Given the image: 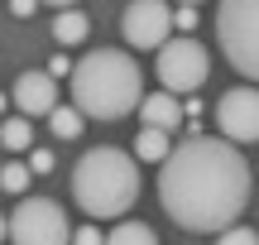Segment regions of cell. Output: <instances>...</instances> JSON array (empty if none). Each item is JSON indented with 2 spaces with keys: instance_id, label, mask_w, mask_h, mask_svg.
<instances>
[{
  "instance_id": "1",
  "label": "cell",
  "mask_w": 259,
  "mask_h": 245,
  "mask_svg": "<svg viewBox=\"0 0 259 245\" xmlns=\"http://www.w3.org/2000/svg\"><path fill=\"white\" fill-rule=\"evenodd\" d=\"M158 169H163L158 202L183 231L221 236V231L240 226L235 217L250 207V183H254V169L245 164L240 144L192 135V140H178V149Z\"/></svg>"
},
{
  "instance_id": "2",
  "label": "cell",
  "mask_w": 259,
  "mask_h": 245,
  "mask_svg": "<svg viewBox=\"0 0 259 245\" xmlns=\"http://www.w3.org/2000/svg\"><path fill=\"white\" fill-rule=\"evenodd\" d=\"M67 92H72V106L87 120H120V115L144 106V77H139V63L130 53L96 48L67 77Z\"/></svg>"
},
{
  "instance_id": "3",
  "label": "cell",
  "mask_w": 259,
  "mask_h": 245,
  "mask_svg": "<svg viewBox=\"0 0 259 245\" xmlns=\"http://www.w3.org/2000/svg\"><path fill=\"white\" fill-rule=\"evenodd\" d=\"M72 197L87 217H125L139 197V164L125 149L96 144L72 164Z\"/></svg>"
},
{
  "instance_id": "4",
  "label": "cell",
  "mask_w": 259,
  "mask_h": 245,
  "mask_svg": "<svg viewBox=\"0 0 259 245\" xmlns=\"http://www.w3.org/2000/svg\"><path fill=\"white\" fill-rule=\"evenodd\" d=\"M216 44L240 77L259 82V0H221L216 5Z\"/></svg>"
},
{
  "instance_id": "5",
  "label": "cell",
  "mask_w": 259,
  "mask_h": 245,
  "mask_svg": "<svg viewBox=\"0 0 259 245\" xmlns=\"http://www.w3.org/2000/svg\"><path fill=\"white\" fill-rule=\"evenodd\" d=\"M5 236L10 245H72V226L53 197H24L10 212Z\"/></svg>"
},
{
  "instance_id": "6",
  "label": "cell",
  "mask_w": 259,
  "mask_h": 245,
  "mask_svg": "<svg viewBox=\"0 0 259 245\" xmlns=\"http://www.w3.org/2000/svg\"><path fill=\"white\" fill-rule=\"evenodd\" d=\"M154 72H158V87H163V92L183 96V92H197V87L211 77V58H206V48L197 44V38L183 34V38H168V44L158 48Z\"/></svg>"
},
{
  "instance_id": "7",
  "label": "cell",
  "mask_w": 259,
  "mask_h": 245,
  "mask_svg": "<svg viewBox=\"0 0 259 245\" xmlns=\"http://www.w3.org/2000/svg\"><path fill=\"white\" fill-rule=\"evenodd\" d=\"M173 29H178V15L163 0H130L120 15V34L130 48H163Z\"/></svg>"
},
{
  "instance_id": "8",
  "label": "cell",
  "mask_w": 259,
  "mask_h": 245,
  "mask_svg": "<svg viewBox=\"0 0 259 245\" xmlns=\"http://www.w3.org/2000/svg\"><path fill=\"white\" fill-rule=\"evenodd\" d=\"M216 125H221V140L231 144L259 140V87H231L216 101Z\"/></svg>"
},
{
  "instance_id": "9",
  "label": "cell",
  "mask_w": 259,
  "mask_h": 245,
  "mask_svg": "<svg viewBox=\"0 0 259 245\" xmlns=\"http://www.w3.org/2000/svg\"><path fill=\"white\" fill-rule=\"evenodd\" d=\"M15 106H19V115H53L63 106L53 72H19L15 77Z\"/></svg>"
},
{
  "instance_id": "10",
  "label": "cell",
  "mask_w": 259,
  "mask_h": 245,
  "mask_svg": "<svg viewBox=\"0 0 259 245\" xmlns=\"http://www.w3.org/2000/svg\"><path fill=\"white\" fill-rule=\"evenodd\" d=\"M183 115H187V106L178 101L173 92H163V87H158L154 96H144V106H139V120L154 125V130H168V135L183 125Z\"/></svg>"
},
{
  "instance_id": "11",
  "label": "cell",
  "mask_w": 259,
  "mask_h": 245,
  "mask_svg": "<svg viewBox=\"0 0 259 245\" xmlns=\"http://www.w3.org/2000/svg\"><path fill=\"white\" fill-rule=\"evenodd\" d=\"M178 144L168 140V130H154V125H144V130L135 135V159H149V164H168V154H173Z\"/></svg>"
},
{
  "instance_id": "12",
  "label": "cell",
  "mask_w": 259,
  "mask_h": 245,
  "mask_svg": "<svg viewBox=\"0 0 259 245\" xmlns=\"http://www.w3.org/2000/svg\"><path fill=\"white\" fill-rule=\"evenodd\" d=\"M87 29H92V24H87V15H82V10H63V15L53 19V38H58L63 48L82 44V38H87Z\"/></svg>"
},
{
  "instance_id": "13",
  "label": "cell",
  "mask_w": 259,
  "mask_h": 245,
  "mask_svg": "<svg viewBox=\"0 0 259 245\" xmlns=\"http://www.w3.org/2000/svg\"><path fill=\"white\" fill-rule=\"evenodd\" d=\"M106 245H158V236L144 221H120V226L106 231Z\"/></svg>"
},
{
  "instance_id": "14",
  "label": "cell",
  "mask_w": 259,
  "mask_h": 245,
  "mask_svg": "<svg viewBox=\"0 0 259 245\" xmlns=\"http://www.w3.org/2000/svg\"><path fill=\"white\" fill-rule=\"evenodd\" d=\"M82 120H87V115L67 101V106H58V111L48 115V130H53L58 140H77V135H82Z\"/></svg>"
},
{
  "instance_id": "15",
  "label": "cell",
  "mask_w": 259,
  "mask_h": 245,
  "mask_svg": "<svg viewBox=\"0 0 259 245\" xmlns=\"http://www.w3.org/2000/svg\"><path fill=\"white\" fill-rule=\"evenodd\" d=\"M0 144H5L10 154H19V149H29V144H34V135H29V120H24V115H15V120L0 125Z\"/></svg>"
},
{
  "instance_id": "16",
  "label": "cell",
  "mask_w": 259,
  "mask_h": 245,
  "mask_svg": "<svg viewBox=\"0 0 259 245\" xmlns=\"http://www.w3.org/2000/svg\"><path fill=\"white\" fill-rule=\"evenodd\" d=\"M29 178H34L29 164H5V169H0V188H5V192H24Z\"/></svg>"
},
{
  "instance_id": "17",
  "label": "cell",
  "mask_w": 259,
  "mask_h": 245,
  "mask_svg": "<svg viewBox=\"0 0 259 245\" xmlns=\"http://www.w3.org/2000/svg\"><path fill=\"white\" fill-rule=\"evenodd\" d=\"M216 245H259V231L254 226H231L216 236Z\"/></svg>"
},
{
  "instance_id": "18",
  "label": "cell",
  "mask_w": 259,
  "mask_h": 245,
  "mask_svg": "<svg viewBox=\"0 0 259 245\" xmlns=\"http://www.w3.org/2000/svg\"><path fill=\"white\" fill-rule=\"evenodd\" d=\"M72 245H106V236H101L96 226H77V231H72Z\"/></svg>"
},
{
  "instance_id": "19",
  "label": "cell",
  "mask_w": 259,
  "mask_h": 245,
  "mask_svg": "<svg viewBox=\"0 0 259 245\" xmlns=\"http://www.w3.org/2000/svg\"><path fill=\"white\" fill-rule=\"evenodd\" d=\"M48 72H53V77H72V72H77V63H72L67 53H58V58H48Z\"/></svg>"
},
{
  "instance_id": "20",
  "label": "cell",
  "mask_w": 259,
  "mask_h": 245,
  "mask_svg": "<svg viewBox=\"0 0 259 245\" xmlns=\"http://www.w3.org/2000/svg\"><path fill=\"white\" fill-rule=\"evenodd\" d=\"M29 169H34V173H48V169H53V154H48V149H34V154H29Z\"/></svg>"
},
{
  "instance_id": "21",
  "label": "cell",
  "mask_w": 259,
  "mask_h": 245,
  "mask_svg": "<svg viewBox=\"0 0 259 245\" xmlns=\"http://www.w3.org/2000/svg\"><path fill=\"white\" fill-rule=\"evenodd\" d=\"M178 29H183V34H192V29H197V5H183V10H178Z\"/></svg>"
},
{
  "instance_id": "22",
  "label": "cell",
  "mask_w": 259,
  "mask_h": 245,
  "mask_svg": "<svg viewBox=\"0 0 259 245\" xmlns=\"http://www.w3.org/2000/svg\"><path fill=\"white\" fill-rule=\"evenodd\" d=\"M34 5H38V0H10V10H15V15H34Z\"/></svg>"
},
{
  "instance_id": "23",
  "label": "cell",
  "mask_w": 259,
  "mask_h": 245,
  "mask_svg": "<svg viewBox=\"0 0 259 245\" xmlns=\"http://www.w3.org/2000/svg\"><path fill=\"white\" fill-rule=\"evenodd\" d=\"M44 5H53V10H72L77 0H44Z\"/></svg>"
},
{
  "instance_id": "24",
  "label": "cell",
  "mask_w": 259,
  "mask_h": 245,
  "mask_svg": "<svg viewBox=\"0 0 259 245\" xmlns=\"http://www.w3.org/2000/svg\"><path fill=\"white\" fill-rule=\"evenodd\" d=\"M183 5H202V0H183Z\"/></svg>"
}]
</instances>
